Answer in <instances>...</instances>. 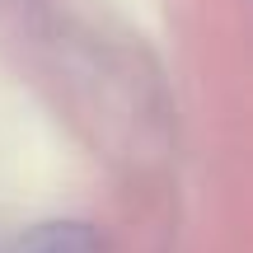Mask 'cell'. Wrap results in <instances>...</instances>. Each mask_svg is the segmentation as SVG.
Returning <instances> with one entry per match:
<instances>
[{
	"mask_svg": "<svg viewBox=\"0 0 253 253\" xmlns=\"http://www.w3.org/2000/svg\"><path fill=\"white\" fill-rule=\"evenodd\" d=\"M0 253H103V244L84 220H42L19 239H9Z\"/></svg>",
	"mask_w": 253,
	"mask_h": 253,
	"instance_id": "obj_1",
	"label": "cell"
}]
</instances>
